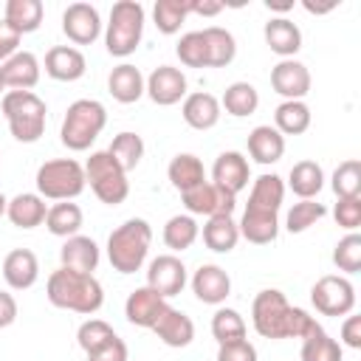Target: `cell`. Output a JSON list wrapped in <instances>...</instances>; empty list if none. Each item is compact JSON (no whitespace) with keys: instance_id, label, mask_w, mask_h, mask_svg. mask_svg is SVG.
Listing matches in <instances>:
<instances>
[{"instance_id":"obj_41","label":"cell","mask_w":361,"mask_h":361,"mask_svg":"<svg viewBox=\"0 0 361 361\" xmlns=\"http://www.w3.org/2000/svg\"><path fill=\"white\" fill-rule=\"evenodd\" d=\"M107 152L113 155V161H116L124 172H133V169L141 164V158H144V141H141L138 133L124 130V133H118V135L110 141Z\"/></svg>"},{"instance_id":"obj_39","label":"cell","mask_w":361,"mask_h":361,"mask_svg":"<svg viewBox=\"0 0 361 361\" xmlns=\"http://www.w3.org/2000/svg\"><path fill=\"white\" fill-rule=\"evenodd\" d=\"M192 14V0H158L152 6V20L161 34H178L186 17Z\"/></svg>"},{"instance_id":"obj_23","label":"cell","mask_w":361,"mask_h":361,"mask_svg":"<svg viewBox=\"0 0 361 361\" xmlns=\"http://www.w3.org/2000/svg\"><path fill=\"white\" fill-rule=\"evenodd\" d=\"M262 34H265V45L282 59H293L299 54V48H302V31L288 17H271L265 23Z\"/></svg>"},{"instance_id":"obj_49","label":"cell","mask_w":361,"mask_h":361,"mask_svg":"<svg viewBox=\"0 0 361 361\" xmlns=\"http://www.w3.org/2000/svg\"><path fill=\"white\" fill-rule=\"evenodd\" d=\"M217 361H257V347L248 338L217 344Z\"/></svg>"},{"instance_id":"obj_50","label":"cell","mask_w":361,"mask_h":361,"mask_svg":"<svg viewBox=\"0 0 361 361\" xmlns=\"http://www.w3.org/2000/svg\"><path fill=\"white\" fill-rule=\"evenodd\" d=\"M130 358V353H127V344L116 336V338H110L102 350H96V353H90L87 355V361H127Z\"/></svg>"},{"instance_id":"obj_10","label":"cell","mask_w":361,"mask_h":361,"mask_svg":"<svg viewBox=\"0 0 361 361\" xmlns=\"http://www.w3.org/2000/svg\"><path fill=\"white\" fill-rule=\"evenodd\" d=\"M180 200H183V206H186V212H189L192 217H195V214H200V217L234 214V209H237V195L220 189V186L212 183V180H203V183H197V186L180 192Z\"/></svg>"},{"instance_id":"obj_21","label":"cell","mask_w":361,"mask_h":361,"mask_svg":"<svg viewBox=\"0 0 361 361\" xmlns=\"http://www.w3.org/2000/svg\"><path fill=\"white\" fill-rule=\"evenodd\" d=\"M166 310V299L164 296H158L152 288H135L130 296H127V302H124V316H127V322L130 324H135V327H152L155 322H158V316Z\"/></svg>"},{"instance_id":"obj_22","label":"cell","mask_w":361,"mask_h":361,"mask_svg":"<svg viewBox=\"0 0 361 361\" xmlns=\"http://www.w3.org/2000/svg\"><path fill=\"white\" fill-rule=\"evenodd\" d=\"M149 330H152L166 347H175V350L189 347L192 338H195V322H192L183 310H175V307H169V305H166V310L158 316V322H155Z\"/></svg>"},{"instance_id":"obj_47","label":"cell","mask_w":361,"mask_h":361,"mask_svg":"<svg viewBox=\"0 0 361 361\" xmlns=\"http://www.w3.org/2000/svg\"><path fill=\"white\" fill-rule=\"evenodd\" d=\"M175 54L180 59V65L186 68H206V39L203 31H189L178 39Z\"/></svg>"},{"instance_id":"obj_58","label":"cell","mask_w":361,"mask_h":361,"mask_svg":"<svg viewBox=\"0 0 361 361\" xmlns=\"http://www.w3.org/2000/svg\"><path fill=\"white\" fill-rule=\"evenodd\" d=\"M3 90H6V85H3V76H0V93H3Z\"/></svg>"},{"instance_id":"obj_14","label":"cell","mask_w":361,"mask_h":361,"mask_svg":"<svg viewBox=\"0 0 361 361\" xmlns=\"http://www.w3.org/2000/svg\"><path fill=\"white\" fill-rule=\"evenodd\" d=\"M144 93L158 104V107H172L180 99H186V76L180 68L172 65H158L144 85Z\"/></svg>"},{"instance_id":"obj_57","label":"cell","mask_w":361,"mask_h":361,"mask_svg":"<svg viewBox=\"0 0 361 361\" xmlns=\"http://www.w3.org/2000/svg\"><path fill=\"white\" fill-rule=\"evenodd\" d=\"M6 209H8V200H6V195H3V192H0V217H3V214H6Z\"/></svg>"},{"instance_id":"obj_42","label":"cell","mask_w":361,"mask_h":361,"mask_svg":"<svg viewBox=\"0 0 361 361\" xmlns=\"http://www.w3.org/2000/svg\"><path fill=\"white\" fill-rule=\"evenodd\" d=\"M212 336L217 344L240 341L245 338V319L234 307H217L212 316Z\"/></svg>"},{"instance_id":"obj_1","label":"cell","mask_w":361,"mask_h":361,"mask_svg":"<svg viewBox=\"0 0 361 361\" xmlns=\"http://www.w3.org/2000/svg\"><path fill=\"white\" fill-rule=\"evenodd\" d=\"M251 324L262 338H305L319 322L307 310L293 307L282 290L265 288L251 302Z\"/></svg>"},{"instance_id":"obj_16","label":"cell","mask_w":361,"mask_h":361,"mask_svg":"<svg viewBox=\"0 0 361 361\" xmlns=\"http://www.w3.org/2000/svg\"><path fill=\"white\" fill-rule=\"evenodd\" d=\"M3 279L11 290H28L39 279V259L31 248H14L3 259Z\"/></svg>"},{"instance_id":"obj_3","label":"cell","mask_w":361,"mask_h":361,"mask_svg":"<svg viewBox=\"0 0 361 361\" xmlns=\"http://www.w3.org/2000/svg\"><path fill=\"white\" fill-rule=\"evenodd\" d=\"M152 243V228L144 217H130L107 237V259L113 271L118 274H135L141 271Z\"/></svg>"},{"instance_id":"obj_11","label":"cell","mask_w":361,"mask_h":361,"mask_svg":"<svg viewBox=\"0 0 361 361\" xmlns=\"http://www.w3.org/2000/svg\"><path fill=\"white\" fill-rule=\"evenodd\" d=\"M186 285V265L175 254H161L147 265V288H152L158 296L169 299L178 296Z\"/></svg>"},{"instance_id":"obj_4","label":"cell","mask_w":361,"mask_h":361,"mask_svg":"<svg viewBox=\"0 0 361 361\" xmlns=\"http://www.w3.org/2000/svg\"><path fill=\"white\" fill-rule=\"evenodd\" d=\"M0 110L8 121L11 135L20 144H34V141L42 138L48 107L34 90H8V93H3Z\"/></svg>"},{"instance_id":"obj_9","label":"cell","mask_w":361,"mask_h":361,"mask_svg":"<svg viewBox=\"0 0 361 361\" xmlns=\"http://www.w3.org/2000/svg\"><path fill=\"white\" fill-rule=\"evenodd\" d=\"M310 302L322 316H350L355 307V288L347 276L338 274H327L322 279H316V285L310 288Z\"/></svg>"},{"instance_id":"obj_13","label":"cell","mask_w":361,"mask_h":361,"mask_svg":"<svg viewBox=\"0 0 361 361\" xmlns=\"http://www.w3.org/2000/svg\"><path fill=\"white\" fill-rule=\"evenodd\" d=\"M271 87L285 102H305L310 93V71L299 59H279L271 68Z\"/></svg>"},{"instance_id":"obj_33","label":"cell","mask_w":361,"mask_h":361,"mask_svg":"<svg viewBox=\"0 0 361 361\" xmlns=\"http://www.w3.org/2000/svg\"><path fill=\"white\" fill-rule=\"evenodd\" d=\"M166 178H169V183H172L178 192H186V189H192V186H197V183L206 180V169H203V161H200L197 155H192V152H178V155L169 161V166H166Z\"/></svg>"},{"instance_id":"obj_29","label":"cell","mask_w":361,"mask_h":361,"mask_svg":"<svg viewBox=\"0 0 361 361\" xmlns=\"http://www.w3.org/2000/svg\"><path fill=\"white\" fill-rule=\"evenodd\" d=\"M42 14H45L42 0H6L3 23L11 25L23 37V34H31L42 25Z\"/></svg>"},{"instance_id":"obj_7","label":"cell","mask_w":361,"mask_h":361,"mask_svg":"<svg viewBox=\"0 0 361 361\" xmlns=\"http://www.w3.org/2000/svg\"><path fill=\"white\" fill-rule=\"evenodd\" d=\"M34 183L42 200H73L85 192V166L73 158H54L37 169Z\"/></svg>"},{"instance_id":"obj_12","label":"cell","mask_w":361,"mask_h":361,"mask_svg":"<svg viewBox=\"0 0 361 361\" xmlns=\"http://www.w3.org/2000/svg\"><path fill=\"white\" fill-rule=\"evenodd\" d=\"M62 31L73 45H90L102 34L99 8L90 3H71L62 11Z\"/></svg>"},{"instance_id":"obj_25","label":"cell","mask_w":361,"mask_h":361,"mask_svg":"<svg viewBox=\"0 0 361 361\" xmlns=\"http://www.w3.org/2000/svg\"><path fill=\"white\" fill-rule=\"evenodd\" d=\"M279 212H262V209H248L243 212L237 228H240V237H245L248 243L254 245H268L276 240L279 234Z\"/></svg>"},{"instance_id":"obj_20","label":"cell","mask_w":361,"mask_h":361,"mask_svg":"<svg viewBox=\"0 0 361 361\" xmlns=\"http://www.w3.org/2000/svg\"><path fill=\"white\" fill-rule=\"evenodd\" d=\"M99 245L93 237H85V234H73L62 243L59 248V262L62 268H71V271H79V274H93L99 268Z\"/></svg>"},{"instance_id":"obj_55","label":"cell","mask_w":361,"mask_h":361,"mask_svg":"<svg viewBox=\"0 0 361 361\" xmlns=\"http://www.w3.org/2000/svg\"><path fill=\"white\" fill-rule=\"evenodd\" d=\"M338 3H313V0H302V8L305 11H310V14H327V11H333Z\"/></svg>"},{"instance_id":"obj_5","label":"cell","mask_w":361,"mask_h":361,"mask_svg":"<svg viewBox=\"0 0 361 361\" xmlns=\"http://www.w3.org/2000/svg\"><path fill=\"white\" fill-rule=\"evenodd\" d=\"M104 124H107V110H104L102 102L76 99L65 110V118H62V127H59V138H62V144L68 149L85 152L102 135Z\"/></svg>"},{"instance_id":"obj_53","label":"cell","mask_w":361,"mask_h":361,"mask_svg":"<svg viewBox=\"0 0 361 361\" xmlns=\"http://www.w3.org/2000/svg\"><path fill=\"white\" fill-rule=\"evenodd\" d=\"M14 319H17V299L8 290H0V330L14 324Z\"/></svg>"},{"instance_id":"obj_6","label":"cell","mask_w":361,"mask_h":361,"mask_svg":"<svg viewBox=\"0 0 361 361\" xmlns=\"http://www.w3.org/2000/svg\"><path fill=\"white\" fill-rule=\"evenodd\" d=\"M144 37V6L138 0H118L110 8V20L104 28V48L110 56H130Z\"/></svg>"},{"instance_id":"obj_8","label":"cell","mask_w":361,"mask_h":361,"mask_svg":"<svg viewBox=\"0 0 361 361\" xmlns=\"http://www.w3.org/2000/svg\"><path fill=\"white\" fill-rule=\"evenodd\" d=\"M85 183H90L93 195L107 206H118L130 195L127 172L113 161V155L107 149L90 152V158L85 164Z\"/></svg>"},{"instance_id":"obj_44","label":"cell","mask_w":361,"mask_h":361,"mask_svg":"<svg viewBox=\"0 0 361 361\" xmlns=\"http://www.w3.org/2000/svg\"><path fill=\"white\" fill-rule=\"evenodd\" d=\"M324 214H327L324 203H319V200H299V203L290 206V212H288V217H285V228H288L290 234H302V231H307L310 226H316Z\"/></svg>"},{"instance_id":"obj_34","label":"cell","mask_w":361,"mask_h":361,"mask_svg":"<svg viewBox=\"0 0 361 361\" xmlns=\"http://www.w3.org/2000/svg\"><path fill=\"white\" fill-rule=\"evenodd\" d=\"M285 200V180L274 172H265L254 180L251 195H248V209H262V212H279Z\"/></svg>"},{"instance_id":"obj_19","label":"cell","mask_w":361,"mask_h":361,"mask_svg":"<svg viewBox=\"0 0 361 361\" xmlns=\"http://www.w3.org/2000/svg\"><path fill=\"white\" fill-rule=\"evenodd\" d=\"M39 71H42L39 59L31 51H17L14 56H8L0 65V76H3V85L8 90H31V87H37Z\"/></svg>"},{"instance_id":"obj_40","label":"cell","mask_w":361,"mask_h":361,"mask_svg":"<svg viewBox=\"0 0 361 361\" xmlns=\"http://www.w3.org/2000/svg\"><path fill=\"white\" fill-rule=\"evenodd\" d=\"M200 237V226L195 223L192 214H175L166 220L164 226V245L172 251H186L195 245V240Z\"/></svg>"},{"instance_id":"obj_28","label":"cell","mask_w":361,"mask_h":361,"mask_svg":"<svg viewBox=\"0 0 361 361\" xmlns=\"http://www.w3.org/2000/svg\"><path fill=\"white\" fill-rule=\"evenodd\" d=\"M45 214H48V206H45V200L37 192H23V195L11 197L8 209H6V217L17 228H37V226H42Z\"/></svg>"},{"instance_id":"obj_46","label":"cell","mask_w":361,"mask_h":361,"mask_svg":"<svg viewBox=\"0 0 361 361\" xmlns=\"http://www.w3.org/2000/svg\"><path fill=\"white\" fill-rule=\"evenodd\" d=\"M333 265L344 274H358L361 271V234L350 231L344 234L336 248H333Z\"/></svg>"},{"instance_id":"obj_17","label":"cell","mask_w":361,"mask_h":361,"mask_svg":"<svg viewBox=\"0 0 361 361\" xmlns=\"http://www.w3.org/2000/svg\"><path fill=\"white\" fill-rule=\"evenodd\" d=\"M192 293L203 305H223L231 293V276L220 265H200L192 276Z\"/></svg>"},{"instance_id":"obj_45","label":"cell","mask_w":361,"mask_h":361,"mask_svg":"<svg viewBox=\"0 0 361 361\" xmlns=\"http://www.w3.org/2000/svg\"><path fill=\"white\" fill-rule=\"evenodd\" d=\"M110 338H116V330H113L104 319H87V322H82L79 330H76V341H79V347L85 350V355L102 350Z\"/></svg>"},{"instance_id":"obj_37","label":"cell","mask_w":361,"mask_h":361,"mask_svg":"<svg viewBox=\"0 0 361 361\" xmlns=\"http://www.w3.org/2000/svg\"><path fill=\"white\" fill-rule=\"evenodd\" d=\"M302 361H341L344 350L336 338H330L324 333L322 324H316L305 338H302V350H299Z\"/></svg>"},{"instance_id":"obj_43","label":"cell","mask_w":361,"mask_h":361,"mask_svg":"<svg viewBox=\"0 0 361 361\" xmlns=\"http://www.w3.org/2000/svg\"><path fill=\"white\" fill-rule=\"evenodd\" d=\"M330 186L336 197H361V161L358 158L341 161L330 178Z\"/></svg>"},{"instance_id":"obj_18","label":"cell","mask_w":361,"mask_h":361,"mask_svg":"<svg viewBox=\"0 0 361 361\" xmlns=\"http://www.w3.org/2000/svg\"><path fill=\"white\" fill-rule=\"evenodd\" d=\"M87 71V59L73 45H54L45 54V73L56 82H76Z\"/></svg>"},{"instance_id":"obj_54","label":"cell","mask_w":361,"mask_h":361,"mask_svg":"<svg viewBox=\"0 0 361 361\" xmlns=\"http://www.w3.org/2000/svg\"><path fill=\"white\" fill-rule=\"evenodd\" d=\"M223 8L226 6L220 0H192V14H200V17H214Z\"/></svg>"},{"instance_id":"obj_27","label":"cell","mask_w":361,"mask_h":361,"mask_svg":"<svg viewBox=\"0 0 361 361\" xmlns=\"http://www.w3.org/2000/svg\"><path fill=\"white\" fill-rule=\"evenodd\" d=\"M248 155L268 166V164H276L282 155H285V135L279 130H274L271 124H259L248 133Z\"/></svg>"},{"instance_id":"obj_31","label":"cell","mask_w":361,"mask_h":361,"mask_svg":"<svg viewBox=\"0 0 361 361\" xmlns=\"http://www.w3.org/2000/svg\"><path fill=\"white\" fill-rule=\"evenodd\" d=\"M203 243L214 254H228L240 243V228L231 214H214L203 226Z\"/></svg>"},{"instance_id":"obj_24","label":"cell","mask_w":361,"mask_h":361,"mask_svg":"<svg viewBox=\"0 0 361 361\" xmlns=\"http://www.w3.org/2000/svg\"><path fill=\"white\" fill-rule=\"evenodd\" d=\"M180 113H183V121L192 127V130H212L217 121H220V99L206 93V90H195V93H186L183 104H180Z\"/></svg>"},{"instance_id":"obj_26","label":"cell","mask_w":361,"mask_h":361,"mask_svg":"<svg viewBox=\"0 0 361 361\" xmlns=\"http://www.w3.org/2000/svg\"><path fill=\"white\" fill-rule=\"evenodd\" d=\"M144 85H147L144 73H141L135 65H130V62L116 65V68L110 71V76H107V90H110V96H113L116 102H121V104L138 102V99L144 96Z\"/></svg>"},{"instance_id":"obj_30","label":"cell","mask_w":361,"mask_h":361,"mask_svg":"<svg viewBox=\"0 0 361 361\" xmlns=\"http://www.w3.org/2000/svg\"><path fill=\"white\" fill-rule=\"evenodd\" d=\"M288 186H290V192H293L296 197H302V200H316V195L324 189V169H322L316 161H310V158L296 161V164L290 166Z\"/></svg>"},{"instance_id":"obj_36","label":"cell","mask_w":361,"mask_h":361,"mask_svg":"<svg viewBox=\"0 0 361 361\" xmlns=\"http://www.w3.org/2000/svg\"><path fill=\"white\" fill-rule=\"evenodd\" d=\"M259 107V93L251 82H231L220 99V110H226L234 118H245Z\"/></svg>"},{"instance_id":"obj_48","label":"cell","mask_w":361,"mask_h":361,"mask_svg":"<svg viewBox=\"0 0 361 361\" xmlns=\"http://www.w3.org/2000/svg\"><path fill=\"white\" fill-rule=\"evenodd\" d=\"M333 214H336V223L341 228L355 231L361 226V197H338Z\"/></svg>"},{"instance_id":"obj_51","label":"cell","mask_w":361,"mask_h":361,"mask_svg":"<svg viewBox=\"0 0 361 361\" xmlns=\"http://www.w3.org/2000/svg\"><path fill=\"white\" fill-rule=\"evenodd\" d=\"M338 344H344V347H350V350H361V316H344V322H341V341Z\"/></svg>"},{"instance_id":"obj_2","label":"cell","mask_w":361,"mask_h":361,"mask_svg":"<svg viewBox=\"0 0 361 361\" xmlns=\"http://www.w3.org/2000/svg\"><path fill=\"white\" fill-rule=\"evenodd\" d=\"M45 296L54 307L73 310V313H82V316H93L104 305L102 282L93 274H79V271H71V268H62V265L48 276Z\"/></svg>"},{"instance_id":"obj_38","label":"cell","mask_w":361,"mask_h":361,"mask_svg":"<svg viewBox=\"0 0 361 361\" xmlns=\"http://www.w3.org/2000/svg\"><path fill=\"white\" fill-rule=\"evenodd\" d=\"M310 107L305 102H282L274 110V130L282 135H302L310 127Z\"/></svg>"},{"instance_id":"obj_15","label":"cell","mask_w":361,"mask_h":361,"mask_svg":"<svg viewBox=\"0 0 361 361\" xmlns=\"http://www.w3.org/2000/svg\"><path fill=\"white\" fill-rule=\"evenodd\" d=\"M251 180V166H248V158L237 149H226L214 158V166H212V183H217L220 189L231 192V195H240Z\"/></svg>"},{"instance_id":"obj_52","label":"cell","mask_w":361,"mask_h":361,"mask_svg":"<svg viewBox=\"0 0 361 361\" xmlns=\"http://www.w3.org/2000/svg\"><path fill=\"white\" fill-rule=\"evenodd\" d=\"M20 34L11 28V25H6L3 20H0V65L8 59V56H14L17 51H20Z\"/></svg>"},{"instance_id":"obj_35","label":"cell","mask_w":361,"mask_h":361,"mask_svg":"<svg viewBox=\"0 0 361 361\" xmlns=\"http://www.w3.org/2000/svg\"><path fill=\"white\" fill-rule=\"evenodd\" d=\"M82 220H85V214H82L79 203L59 200V203L48 206V214H45V228H48L54 237H65V240H68V237L79 234Z\"/></svg>"},{"instance_id":"obj_56","label":"cell","mask_w":361,"mask_h":361,"mask_svg":"<svg viewBox=\"0 0 361 361\" xmlns=\"http://www.w3.org/2000/svg\"><path fill=\"white\" fill-rule=\"evenodd\" d=\"M265 6H268L271 11H282V14H285V11H290V8H293V0H288V3H274V0H265Z\"/></svg>"},{"instance_id":"obj_32","label":"cell","mask_w":361,"mask_h":361,"mask_svg":"<svg viewBox=\"0 0 361 361\" xmlns=\"http://www.w3.org/2000/svg\"><path fill=\"white\" fill-rule=\"evenodd\" d=\"M203 39H206V68H226L234 62L237 39L231 31H226L220 25H209V28H203Z\"/></svg>"}]
</instances>
